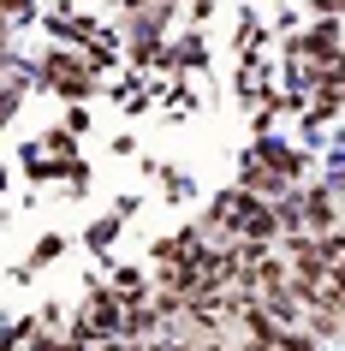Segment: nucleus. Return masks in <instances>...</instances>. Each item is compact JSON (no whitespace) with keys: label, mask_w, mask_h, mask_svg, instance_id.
I'll use <instances>...</instances> for the list:
<instances>
[{"label":"nucleus","mask_w":345,"mask_h":351,"mask_svg":"<svg viewBox=\"0 0 345 351\" xmlns=\"http://www.w3.org/2000/svg\"><path fill=\"white\" fill-rule=\"evenodd\" d=\"M173 60H179V66H197V60H202V42H185V48H179Z\"/></svg>","instance_id":"7"},{"label":"nucleus","mask_w":345,"mask_h":351,"mask_svg":"<svg viewBox=\"0 0 345 351\" xmlns=\"http://www.w3.org/2000/svg\"><path fill=\"white\" fill-rule=\"evenodd\" d=\"M340 226H345V203H340V185L304 191V232H340Z\"/></svg>","instance_id":"2"},{"label":"nucleus","mask_w":345,"mask_h":351,"mask_svg":"<svg viewBox=\"0 0 345 351\" xmlns=\"http://www.w3.org/2000/svg\"><path fill=\"white\" fill-rule=\"evenodd\" d=\"M119 328H126V304L113 292H90V304H84L78 322H72V339H102V346H108Z\"/></svg>","instance_id":"1"},{"label":"nucleus","mask_w":345,"mask_h":351,"mask_svg":"<svg viewBox=\"0 0 345 351\" xmlns=\"http://www.w3.org/2000/svg\"><path fill=\"white\" fill-rule=\"evenodd\" d=\"M113 298H119V304H143V274H137V268H119Z\"/></svg>","instance_id":"6"},{"label":"nucleus","mask_w":345,"mask_h":351,"mask_svg":"<svg viewBox=\"0 0 345 351\" xmlns=\"http://www.w3.org/2000/svg\"><path fill=\"white\" fill-rule=\"evenodd\" d=\"M244 191H256V197H286L292 179L274 173V167H262V161H244Z\"/></svg>","instance_id":"5"},{"label":"nucleus","mask_w":345,"mask_h":351,"mask_svg":"<svg viewBox=\"0 0 345 351\" xmlns=\"http://www.w3.org/2000/svg\"><path fill=\"white\" fill-rule=\"evenodd\" d=\"M256 161L262 167H274V173H286V179H298V173H304V149H286V143H256Z\"/></svg>","instance_id":"4"},{"label":"nucleus","mask_w":345,"mask_h":351,"mask_svg":"<svg viewBox=\"0 0 345 351\" xmlns=\"http://www.w3.org/2000/svg\"><path fill=\"white\" fill-rule=\"evenodd\" d=\"M42 77H48L54 90H66V95H84V90H90V60H78V54H66V48H54V54L42 60Z\"/></svg>","instance_id":"3"}]
</instances>
